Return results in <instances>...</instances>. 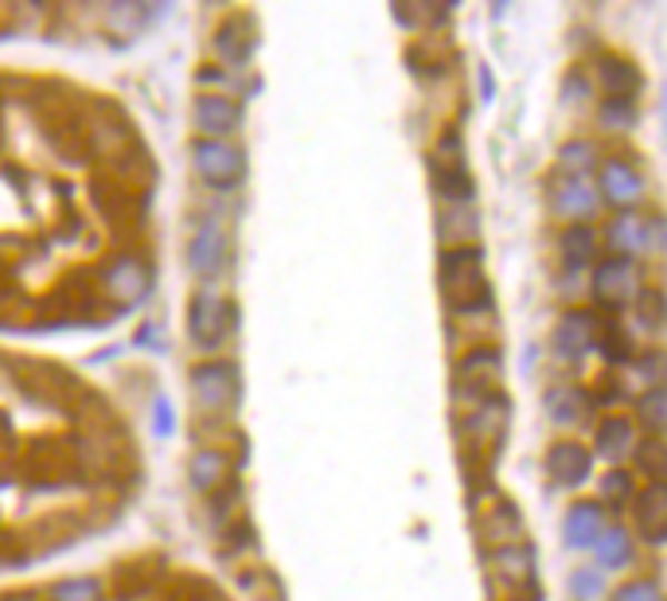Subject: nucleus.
<instances>
[{"label": "nucleus", "mask_w": 667, "mask_h": 601, "mask_svg": "<svg viewBox=\"0 0 667 601\" xmlns=\"http://www.w3.org/2000/svg\"><path fill=\"white\" fill-rule=\"evenodd\" d=\"M613 601H659V590L651 582H628L613 593Z\"/></svg>", "instance_id": "obj_33"}, {"label": "nucleus", "mask_w": 667, "mask_h": 601, "mask_svg": "<svg viewBox=\"0 0 667 601\" xmlns=\"http://www.w3.org/2000/svg\"><path fill=\"white\" fill-rule=\"evenodd\" d=\"M633 559V539H628L625 528H605L601 539H597V562L601 567H628Z\"/></svg>", "instance_id": "obj_20"}, {"label": "nucleus", "mask_w": 667, "mask_h": 601, "mask_svg": "<svg viewBox=\"0 0 667 601\" xmlns=\"http://www.w3.org/2000/svg\"><path fill=\"white\" fill-rule=\"evenodd\" d=\"M570 590L578 593V598H597V593H601V578L594 574V570H578V574L570 578Z\"/></svg>", "instance_id": "obj_35"}, {"label": "nucleus", "mask_w": 667, "mask_h": 601, "mask_svg": "<svg viewBox=\"0 0 667 601\" xmlns=\"http://www.w3.org/2000/svg\"><path fill=\"white\" fill-rule=\"evenodd\" d=\"M636 309H640V324L648 332H659L667 324V309H664V293H656V289H648V293L636 297Z\"/></svg>", "instance_id": "obj_26"}, {"label": "nucleus", "mask_w": 667, "mask_h": 601, "mask_svg": "<svg viewBox=\"0 0 667 601\" xmlns=\"http://www.w3.org/2000/svg\"><path fill=\"white\" fill-rule=\"evenodd\" d=\"M566 547H574V551H581V547H597V539H601L605 531V515L597 504H574L570 512H566Z\"/></svg>", "instance_id": "obj_10"}, {"label": "nucleus", "mask_w": 667, "mask_h": 601, "mask_svg": "<svg viewBox=\"0 0 667 601\" xmlns=\"http://www.w3.org/2000/svg\"><path fill=\"white\" fill-rule=\"evenodd\" d=\"M106 289H110V297H118V301L129 305V301L149 293V273H145V266L133 262V258H121V262L106 273Z\"/></svg>", "instance_id": "obj_14"}, {"label": "nucleus", "mask_w": 667, "mask_h": 601, "mask_svg": "<svg viewBox=\"0 0 667 601\" xmlns=\"http://www.w3.org/2000/svg\"><path fill=\"white\" fill-rule=\"evenodd\" d=\"M480 90H485V98H492V90H496V79L488 67H480Z\"/></svg>", "instance_id": "obj_37"}, {"label": "nucleus", "mask_w": 667, "mask_h": 601, "mask_svg": "<svg viewBox=\"0 0 667 601\" xmlns=\"http://www.w3.org/2000/svg\"><path fill=\"white\" fill-rule=\"evenodd\" d=\"M250 48H255V40H250V32H242L239 24H227L219 28V36H215V51H219L222 63L231 67H242L250 59Z\"/></svg>", "instance_id": "obj_19"}, {"label": "nucleus", "mask_w": 667, "mask_h": 601, "mask_svg": "<svg viewBox=\"0 0 667 601\" xmlns=\"http://www.w3.org/2000/svg\"><path fill=\"white\" fill-rule=\"evenodd\" d=\"M441 281L445 297L457 313H480L488 305V286H485V254L477 247L449 250L441 258Z\"/></svg>", "instance_id": "obj_1"}, {"label": "nucleus", "mask_w": 667, "mask_h": 601, "mask_svg": "<svg viewBox=\"0 0 667 601\" xmlns=\"http://www.w3.org/2000/svg\"><path fill=\"white\" fill-rule=\"evenodd\" d=\"M601 121L613 129H628L636 121V110L633 102H620V98H609V102L601 106Z\"/></svg>", "instance_id": "obj_30"}, {"label": "nucleus", "mask_w": 667, "mask_h": 601, "mask_svg": "<svg viewBox=\"0 0 667 601\" xmlns=\"http://www.w3.org/2000/svg\"><path fill=\"white\" fill-rule=\"evenodd\" d=\"M597 344V321L589 313H570L558 321L555 337H550V352L563 363H578L589 348Z\"/></svg>", "instance_id": "obj_5"}, {"label": "nucleus", "mask_w": 667, "mask_h": 601, "mask_svg": "<svg viewBox=\"0 0 667 601\" xmlns=\"http://www.w3.org/2000/svg\"><path fill=\"white\" fill-rule=\"evenodd\" d=\"M222 469H227V461L219 458V453H211V449H203V453H196L191 458V484L196 489H215V484L222 481Z\"/></svg>", "instance_id": "obj_24"}, {"label": "nucleus", "mask_w": 667, "mask_h": 601, "mask_svg": "<svg viewBox=\"0 0 667 601\" xmlns=\"http://www.w3.org/2000/svg\"><path fill=\"white\" fill-rule=\"evenodd\" d=\"M640 192H644V180L636 177L625 161H609L601 169V196L609 203H617V208H633V203L640 200Z\"/></svg>", "instance_id": "obj_11"}, {"label": "nucleus", "mask_w": 667, "mask_h": 601, "mask_svg": "<svg viewBox=\"0 0 667 601\" xmlns=\"http://www.w3.org/2000/svg\"><path fill=\"white\" fill-rule=\"evenodd\" d=\"M191 391H196L199 407L222 410L231 407L235 394H239V379H235V368H227V363H203L191 375Z\"/></svg>", "instance_id": "obj_6"}, {"label": "nucleus", "mask_w": 667, "mask_h": 601, "mask_svg": "<svg viewBox=\"0 0 667 601\" xmlns=\"http://www.w3.org/2000/svg\"><path fill=\"white\" fill-rule=\"evenodd\" d=\"M586 394L574 391V387H558V391L547 394V414L555 418L558 425H574L586 418Z\"/></svg>", "instance_id": "obj_18"}, {"label": "nucleus", "mask_w": 667, "mask_h": 601, "mask_svg": "<svg viewBox=\"0 0 667 601\" xmlns=\"http://www.w3.org/2000/svg\"><path fill=\"white\" fill-rule=\"evenodd\" d=\"M601 82L609 90V98H620V102H633V94L640 90V71L625 59H605L601 63Z\"/></svg>", "instance_id": "obj_16"}, {"label": "nucleus", "mask_w": 667, "mask_h": 601, "mask_svg": "<svg viewBox=\"0 0 667 601\" xmlns=\"http://www.w3.org/2000/svg\"><path fill=\"white\" fill-rule=\"evenodd\" d=\"M664 113H667V102H664Z\"/></svg>", "instance_id": "obj_38"}, {"label": "nucleus", "mask_w": 667, "mask_h": 601, "mask_svg": "<svg viewBox=\"0 0 667 601\" xmlns=\"http://www.w3.org/2000/svg\"><path fill=\"white\" fill-rule=\"evenodd\" d=\"M555 211L563 219H589L597 211V192L586 184V177H570L555 188Z\"/></svg>", "instance_id": "obj_12"}, {"label": "nucleus", "mask_w": 667, "mask_h": 601, "mask_svg": "<svg viewBox=\"0 0 667 601\" xmlns=\"http://www.w3.org/2000/svg\"><path fill=\"white\" fill-rule=\"evenodd\" d=\"M188 262L199 278H211L215 270L222 266V227L215 219H203L191 234V247H188Z\"/></svg>", "instance_id": "obj_8"}, {"label": "nucleus", "mask_w": 667, "mask_h": 601, "mask_svg": "<svg viewBox=\"0 0 667 601\" xmlns=\"http://www.w3.org/2000/svg\"><path fill=\"white\" fill-rule=\"evenodd\" d=\"M609 242L617 250H625L628 254H636V250H648V219L640 216H620L617 223L609 227Z\"/></svg>", "instance_id": "obj_17"}, {"label": "nucleus", "mask_w": 667, "mask_h": 601, "mask_svg": "<svg viewBox=\"0 0 667 601\" xmlns=\"http://www.w3.org/2000/svg\"><path fill=\"white\" fill-rule=\"evenodd\" d=\"M496 371H500V355L496 352H477L469 355V360L461 363V387L469 391L477 379H496Z\"/></svg>", "instance_id": "obj_25"}, {"label": "nucleus", "mask_w": 667, "mask_h": 601, "mask_svg": "<svg viewBox=\"0 0 667 601\" xmlns=\"http://www.w3.org/2000/svg\"><path fill=\"white\" fill-rule=\"evenodd\" d=\"M196 169L215 188H231L242 177V157L227 141H196Z\"/></svg>", "instance_id": "obj_4"}, {"label": "nucleus", "mask_w": 667, "mask_h": 601, "mask_svg": "<svg viewBox=\"0 0 667 601\" xmlns=\"http://www.w3.org/2000/svg\"><path fill=\"white\" fill-rule=\"evenodd\" d=\"M589 164H594V144H589V141L566 144V149H563V169L570 172V177H581Z\"/></svg>", "instance_id": "obj_28"}, {"label": "nucleus", "mask_w": 667, "mask_h": 601, "mask_svg": "<svg viewBox=\"0 0 667 601\" xmlns=\"http://www.w3.org/2000/svg\"><path fill=\"white\" fill-rule=\"evenodd\" d=\"M594 254H597V234L589 231L586 223H574L570 231L563 234V258L570 266H586Z\"/></svg>", "instance_id": "obj_22"}, {"label": "nucleus", "mask_w": 667, "mask_h": 601, "mask_svg": "<svg viewBox=\"0 0 667 601\" xmlns=\"http://www.w3.org/2000/svg\"><path fill=\"white\" fill-rule=\"evenodd\" d=\"M597 344H601V355H605L609 363H625L628 355H633V348H628V337H625V332H617V329H613V337L605 332V337L597 340Z\"/></svg>", "instance_id": "obj_32"}, {"label": "nucleus", "mask_w": 667, "mask_h": 601, "mask_svg": "<svg viewBox=\"0 0 667 601\" xmlns=\"http://www.w3.org/2000/svg\"><path fill=\"white\" fill-rule=\"evenodd\" d=\"M601 492H605L609 500H628V497H633V481H628V473L613 469V473L601 481Z\"/></svg>", "instance_id": "obj_34"}, {"label": "nucleus", "mask_w": 667, "mask_h": 601, "mask_svg": "<svg viewBox=\"0 0 667 601\" xmlns=\"http://www.w3.org/2000/svg\"><path fill=\"white\" fill-rule=\"evenodd\" d=\"M56 601H102V598H98V585L94 582H87V578H74V582L59 585Z\"/></svg>", "instance_id": "obj_31"}, {"label": "nucleus", "mask_w": 667, "mask_h": 601, "mask_svg": "<svg viewBox=\"0 0 667 601\" xmlns=\"http://www.w3.org/2000/svg\"><path fill=\"white\" fill-rule=\"evenodd\" d=\"M227 305H222V297L215 293V289H199L196 301H191V340H196L199 348H215L222 337H227Z\"/></svg>", "instance_id": "obj_3"}, {"label": "nucleus", "mask_w": 667, "mask_h": 601, "mask_svg": "<svg viewBox=\"0 0 667 601\" xmlns=\"http://www.w3.org/2000/svg\"><path fill=\"white\" fill-rule=\"evenodd\" d=\"M504 422H508V407H504L500 399H492V402H485L469 422H465V430H469L472 438H492V433L504 430Z\"/></svg>", "instance_id": "obj_23"}, {"label": "nucleus", "mask_w": 667, "mask_h": 601, "mask_svg": "<svg viewBox=\"0 0 667 601\" xmlns=\"http://www.w3.org/2000/svg\"><path fill=\"white\" fill-rule=\"evenodd\" d=\"M152 425H157L160 438H168V433H172L176 418H172V402H168V399H157V410H152Z\"/></svg>", "instance_id": "obj_36"}, {"label": "nucleus", "mask_w": 667, "mask_h": 601, "mask_svg": "<svg viewBox=\"0 0 667 601\" xmlns=\"http://www.w3.org/2000/svg\"><path fill=\"white\" fill-rule=\"evenodd\" d=\"M597 449H601L605 461H625L628 453L636 449V430L628 418H609V422H601V430H597Z\"/></svg>", "instance_id": "obj_15"}, {"label": "nucleus", "mask_w": 667, "mask_h": 601, "mask_svg": "<svg viewBox=\"0 0 667 601\" xmlns=\"http://www.w3.org/2000/svg\"><path fill=\"white\" fill-rule=\"evenodd\" d=\"M636 523L648 543H667V484H648L636 504Z\"/></svg>", "instance_id": "obj_9"}, {"label": "nucleus", "mask_w": 667, "mask_h": 601, "mask_svg": "<svg viewBox=\"0 0 667 601\" xmlns=\"http://www.w3.org/2000/svg\"><path fill=\"white\" fill-rule=\"evenodd\" d=\"M640 422L651 425V430H667V391H648L640 399Z\"/></svg>", "instance_id": "obj_27"}, {"label": "nucleus", "mask_w": 667, "mask_h": 601, "mask_svg": "<svg viewBox=\"0 0 667 601\" xmlns=\"http://www.w3.org/2000/svg\"><path fill=\"white\" fill-rule=\"evenodd\" d=\"M196 126L207 133H231L239 126V106L227 94H199L196 98Z\"/></svg>", "instance_id": "obj_13"}, {"label": "nucleus", "mask_w": 667, "mask_h": 601, "mask_svg": "<svg viewBox=\"0 0 667 601\" xmlns=\"http://www.w3.org/2000/svg\"><path fill=\"white\" fill-rule=\"evenodd\" d=\"M594 297L601 301V305L609 309H620L625 301H633L636 297V266L633 258H609V262H601L594 270Z\"/></svg>", "instance_id": "obj_2"}, {"label": "nucleus", "mask_w": 667, "mask_h": 601, "mask_svg": "<svg viewBox=\"0 0 667 601\" xmlns=\"http://www.w3.org/2000/svg\"><path fill=\"white\" fill-rule=\"evenodd\" d=\"M589 469H594V458H589L586 445H578V441H558V445H550L547 473L555 484H563V489H578V484L589 477Z\"/></svg>", "instance_id": "obj_7"}, {"label": "nucleus", "mask_w": 667, "mask_h": 601, "mask_svg": "<svg viewBox=\"0 0 667 601\" xmlns=\"http://www.w3.org/2000/svg\"><path fill=\"white\" fill-rule=\"evenodd\" d=\"M636 453V465L651 477V484H664L667 481V441L664 438H648L633 449Z\"/></svg>", "instance_id": "obj_21"}, {"label": "nucleus", "mask_w": 667, "mask_h": 601, "mask_svg": "<svg viewBox=\"0 0 667 601\" xmlns=\"http://www.w3.org/2000/svg\"><path fill=\"white\" fill-rule=\"evenodd\" d=\"M636 371H640V379L648 387H656L659 391V383L667 379V355L664 352H648V355H640V363H636Z\"/></svg>", "instance_id": "obj_29"}]
</instances>
